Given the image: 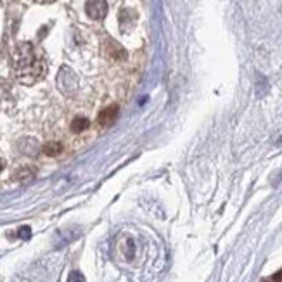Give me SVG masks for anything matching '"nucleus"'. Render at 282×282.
<instances>
[{
	"label": "nucleus",
	"mask_w": 282,
	"mask_h": 282,
	"mask_svg": "<svg viewBox=\"0 0 282 282\" xmlns=\"http://www.w3.org/2000/svg\"><path fill=\"white\" fill-rule=\"evenodd\" d=\"M16 101L12 96L11 83L4 78H0V111H7L9 107H14Z\"/></svg>",
	"instance_id": "nucleus-3"
},
{
	"label": "nucleus",
	"mask_w": 282,
	"mask_h": 282,
	"mask_svg": "<svg viewBox=\"0 0 282 282\" xmlns=\"http://www.w3.org/2000/svg\"><path fill=\"white\" fill-rule=\"evenodd\" d=\"M35 2H39V4H49V2H54V0H35Z\"/></svg>",
	"instance_id": "nucleus-11"
},
{
	"label": "nucleus",
	"mask_w": 282,
	"mask_h": 282,
	"mask_svg": "<svg viewBox=\"0 0 282 282\" xmlns=\"http://www.w3.org/2000/svg\"><path fill=\"white\" fill-rule=\"evenodd\" d=\"M30 227H23V229H20V236L23 237V239H28L30 237Z\"/></svg>",
	"instance_id": "nucleus-9"
},
{
	"label": "nucleus",
	"mask_w": 282,
	"mask_h": 282,
	"mask_svg": "<svg viewBox=\"0 0 282 282\" xmlns=\"http://www.w3.org/2000/svg\"><path fill=\"white\" fill-rule=\"evenodd\" d=\"M85 11H87V16L92 18V20H104L107 14V2L106 0H87Z\"/></svg>",
	"instance_id": "nucleus-2"
},
{
	"label": "nucleus",
	"mask_w": 282,
	"mask_h": 282,
	"mask_svg": "<svg viewBox=\"0 0 282 282\" xmlns=\"http://www.w3.org/2000/svg\"><path fill=\"white\" fill-rule=\"evenodd\" d=\"M107 43H109V45H106V54L109 56L111 59L120 61V59H125L126 58V52L116 42H113V40H107Z\"/></svg>",
	"instance_id": "nucleus-5"
},
{
	"label": "nucleus",
	"mask_w": 282,
	"mask_h": 282,
	"mask_svg": "<svg viewBox=\"0 0 282 282\" xmlns=\"http://www.w3.org/2000/svg\"><path fill=\"white\" fill-rule=\"evenodd\" d=\"M88 126H90V121H88L87 118H83V116H78V118L73 120L71 132H73V134H81V132L88 130Z\"/></svg>",
	"instance_id": "nucleus-6"
},
{
	"label": "nucleus",
	"mask_w": 282,
	"mask_h": 282,
	"mask_svg": "<svg viewBox=\"0 0 282 282\" xmlns=\"http://www.w3.org/2000/svg\"><path fill=\"white\" fill-rule=\"evenodd\" d=\"M43 153H45L47 156H52V158L59 156V154L62 153V144L61 142H56V141L47 142V144L43 145Z\"/></svg>",
	"instance_id": "nucleus-7"
},
{
	"label": "nucleus",
	"mask_w": 282,
	"mask_h": 282,
	"mask_svg": "<svg viewBox=\"0 0 282 282\" xmlns=\"http://www.w3.org/2000/svg\"><path fill=\"white\" fill-rule=\"evenodd\" d=\"M2 168H4V163H2V160H0V172H2Z\"/></svg>",
	"instance_id": "nucleus-12"
},
{
	"label": "nucleus",
	"mask_w": 282,
	"mask_h": 282,
	"mask_svg": "<svg viewBox=\"0 0 282 282\" xmlns=\"http://www.w3.org/2000/svg\"><path fill=\"white\" fill-rule=\"evenodd\" d=\"M11 69L14 78L23 85L40 81L47 73V62L37 47L30 42H21L14 47L11 56Z\"/></svg>",
	"instance_id": "nucleus-1"
},
{
	"label": "nucleus",
	"mask_w": 282,
	"mask_h": 282,
	"mask_svg": "<svg viewBox=\"0 0 282 282\" xmlns=\"http://www.w3.org/2000/svg\"><path fill=\"white\" fill-rule=\"evenodd\" d=\"M272 281H274V282H282V270H279L277 274L272 277Z\"/></svg>",
	"instance_id": "nucleus-10"
},
{
	"label": "nucleus",
	"mask_w": 282,
	"mask_h": 282,
	"mask_svg": "<svg viewBox=\"0 0 282 282\" xmlns=\"http://www.w3.org/2000/svg\"><path fill=\"white\" fill-rule=\"evenodd\" d=\"M68 282H85V279L81 277L80 272H73V274L69 275V281Z\"/></svg>",
	"instance_id": "nucleus-8"
},
{
	"label": "nucleus",
	"mask_w": 282,
	"mask_h": 282,
	"mask_svg": "<svg viewBox=\"0 0 282 282\" xmlns=\"http://www.w3.org/2000/svg\"><path fill=\"white\" fill-rule=\"evenodd\" d=\"M118 113H120V107L116 106V104L104 107V109L99 113V116H97V123H99L101 126H106L107 128V126H111L116 120H118Z\"/></svg>",
	"instance_id": "nucleus-4"
}]
</instances>
